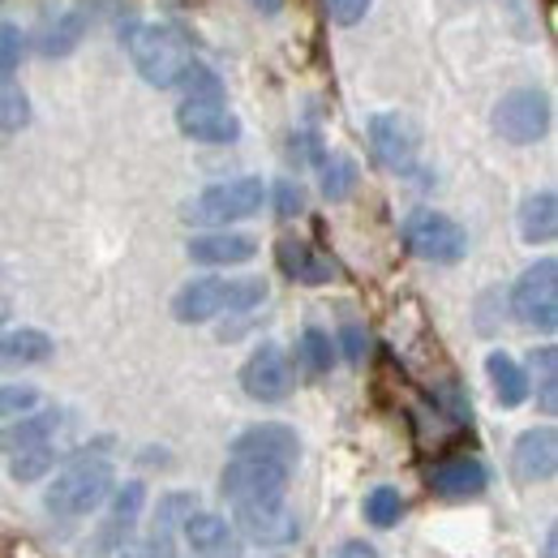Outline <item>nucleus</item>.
<instances>
[{"label": "nucleus", "instance_id": "f704fd0d", "mask_svg": "<svg viewBox=\"0 0 558 558\" xmlns=\"http://www.w3.org/2000/svg\"><path fill=\"white\" fill-rule=\"evenodd\" d=\"M336 558H378V555H374L369 542H344V546L336 550Z\"/></svg>", "mask_w": 558, "mask_h": 558}, {"label": "nucleus", "instance_id": "a878e982", "mask_svg": "<svg viewBox=\"0 0 558 558\" xmlns=\"http://www.w3.org/2000/svg\"><path fill=\"white\" fill-rule=\"evenodd\" d=\"M400 515H404V498L396 486H378L365 498V520L374 529H391V524H400Z\"/></svg>", "mask_w": 558, "mask_h": 558}, {"label": "nucleus", "instance_id": "ddd939ff", "mask_svg": "<svg viewBox=\"0 0 558 558\" xmlns=\"http://www.w3.org/2000/svg\"><path fill=\"white\" fill-rule=\"evenodd\" d=\"M232 456H245V460H276V464H296L301 460V438L292 425H279V421H263V425H250L232 438Z\"/></svg>", "mask_w": 558, "mask_h": 558}, {"label": "nucleus", "instance_id": "4468645a", "mask_svg": "<svg viewBox=\"0 0 558 558\" xmlns=\"http://www.w3.org/2000/svg\"><path fill=\"white\" fill-rule=\"evenodd\" d=\"M181 537L194 558H236V529L215 511H190L181 520Z\"/></svg>", "mask_w": 558, "mask_h": 558}, {"label": "nucleus", "instance_id": "2eb2a0df", "mask_svg": "<svg viewBox=\"0 0 558 558\" xmlns=\"http://www.w3.org/2000/svg\"><path fill=\"white\" fill-rule=\"evenodd\" d=\"M511 464H515V477L520 482H550L558 469V434L550 425L546 429H524L515 438Z\"/></svg>", "mask_w": 558, "mask_h": 558}, {"label": "nucleus", "instance_id": "f03ea898", "mask_svg": "<svg viewBox=\"0 0 558 558\" xmlns=\"http://www.w3.org/2000/svg\"><path fill=\"white\" fill-rule=\"evenodd\" d=\"M267 301V279H223L203 276L190 279L177 296H172V314L177 323H210L219 314H236V310H254Z\"/></svg>", "mask_w": 558, "mask_h": 558}, {"label": "nucleus", "instance_id": "bb28decb", "mask_svg": "<svg viewBox=\"0 0 558 558\" xmlns=\"http://www.w3.org/2000/svg\"><path fill=\"white\" fill-rule=\"evenodd\" d=\"M352 190H356V163H352L349 155L323 159V194L331 203H340V198H349Z\"/></svg>", "mask_w": 558, "mask_h": 558}, {"label": "nucleus", "instance_id": "c9c22d12", "mask_svg": "<svg viewBox=\"0 0 558 558\" xmlns=\"http://www.w3.org/2000/svg\"><path fill=\"white\" fill-rule=\"evenodd\" d=\"M117 558H146V555H142V546H134V550H121Z\"/></svg>", "mask_w": 558, "mask_h": 558}, {"label": "nucleus", "instance_id": "39448f33", "mask_svg": "<svg viewBox=\"0 0 558 558\" xmlns=\"http://www.w3.org/2000/svg\"><path fill=\"white\" fill-rule=\"evenodd\" d=\"M404 241H409V250L417 258L438 263V267H451V263H460L469 254L464 228L451 215H442V210H413L404 219Z\"/></svg>", "mask_w": 558, "mask_h": 558}, {"label": "nucleus", "instance_id": "7c9ffc66", "mask_svg": "<svg viewBox=\"0 0 558 558\" xmlns=\"http://www.w3.org/2000/svg\"><path fill=\"white\" fill-rule=\"evenodd\" d=\"M22 61V31L13 22H0V82L17 70Z\"/></svg>", "mask_w": 558, "mask_h": 558}, {"label": "nucleus", "instance_id": "f8f14e48", "mask_svg": "<svg viewBox=\"0 0 558 558\" xmlns=\"http://www.w3.org/2000/svg\"><path fill=\"white\" fill-rule=\"evenodd\" d=\"M241 387H245V396L258 400V404H279V400H288V391H292V365H288L283 349H279V344H263V349L254 352V356L241 365Z\"/></svg>", "mask_w": 558, "mask_h": 558}, {"label": "nucleus", "instance_id": "0eeeda50", "mask_svg": "<svg viewBox=\"0 0 558 558\" xmlns=\"http://www.w3.org/2000/svg\"><path fill=\"white\" fill-rule=\"evenodd\" d=\"M494 130H498V138L515 142V146L542 142L546 130H550V99H546V90L520 86V90L502 95L498 108H494Z\"/></svg>", "mask_w": 558, "mask_h": 558}, {"label": "nucleus", "instance_id": "9b49d317", "mask_svg": "<svg viewBox=\"0 0 558 558\" xmlns=\"http://www.w3.org/2000/svg\"><path fill=\"white\" fill-rule=\"evenodd\" d=\"M417 125L400 112H378L369 121V150L387 172H413L417 163Z\"/></svg>", "mask_w": 558, "mask_h": 558}, {"label": "nucleus", "instance_id": "9d476101", "mask_svg": "<svg viewBox=\"0 0 558 558\" xmlns=\"http://www.w3.org/2000/svg\"><path fill=\"white\" fill-rule=\"evenodd\" d=\"M288 464H276V460H245V456H232L223 477H219V489L223 498L232 502H250V498H267V494H283L288 489Z\"/></svg>", "mask_w": 558, "mask_h": 558}, {"label": "nucleus", "instance_id": "f257e3e1", "mask_svg": "<svg viewBox=\"0 0 558 558\" xmlns=\"http://www.w3.org/2000/svg\"><path fill=\"white\" fill-rule=\"evenodd\" d=\"M130 57H134V70L142 73V82L168 90V86H181V77L198 65L194 57V44L185 31L168 26V22H150L138 26L130 35Z\"/></svg>", "mask_w": 558, "mask_h": 558}, {"label": "nucleus", "instance_id": "cd10ccee", "mask_svg": "<svg viewBox=\"0 0 558 558\" xmlns=\"http://www.w3.org/2000/svg\"><path fill=\"white\" fill-rule=\"evenodd\" d=\"M26 121H31V99H26V90L4 77V82H0V134H17Z\"/></svg>", "mask_w": 558, "mask_h": 558}, {"label": "nucleus", "instance_id": "2f4dec72", "mask_svg": "<svg viewBox=\"0 0 558 558\" xmlns=\"http://www.w3.org/2000/svg\"><path fill=\"white\" fill-rule=\"evenodd\" d=\"M327 13H331V22H340V26H356V22L369 13V0H327Z\"/></svg>", "mask_w": 558, "mask_h": 558}, {"label": "nucleus", "instance_id": "6e6552de", "mask_svg": "<svg viewBox=\"0 0 558 558\" xmlns=\"http://www.w3.org/2000/svg\"><path fill=\"white\" fill-rule=\"evenodd\" d=\"M236 529L258 542V546H292L301 524H296V511L288 507L283 494H267V498H250V502H236Z\"/></svg>", "mask_w": 558, "mask_h": 558}, {"label": "nucleus", "instance_id": "b1692460", "mask_svg": "<svg viewBox=\"0 0 558 558\" xmlns=\"http://www.w3.org/2000/svg\"><path fill=\"white\" fill-rule=\"evenodd\" d=\"M486 374H489V387H494V396H498L502 409H520V404L529 400V374L520 369L515 356H507V352H489Z\"/></svg>", "mask_w": 558, "mask_h": 558}, {"label": "nucleus", "instance_id": "473e14b6", "mask_svg": "<svg viewBox=\"0 0 558 558\" xmlns=\"http://www.w3.org/2000/svg\"><path fill=\"white\" fill-rule=\"evenodd\" d=\"M276 207L283 219H292L296 210L305 207V194H301V185H292V181H279L276 185Z\"/></svg>", "mask_w": 558, "mask_h": 558}, {"label": "nucleus", "instance_id": "1a4fd4ad", "mask_svg": "<svg viewBox=\"0 0 558 558\" xmlns=\"http://www.w3.org/2000/svg\"><path fill=\"white\" fill-rule=\"evenodd\" d=\"M177 130L194 142H236L241 121L223 104V95H185L177 108Z\"/></svg>", "mask_w": 558, "mask_h": 558}, {"label": "nucleus", "instance_id": "6ab92c4d", "mask_svg": "<svg viewBox=\"0 0 558 558\" xmlns=\"http://www.w3.org/2000/svg\"><path fill=\"white\" fill-rule=\"evenodd\" d=\"M254 254H258V245L245 232H203L190 241V258L203 267H241Z\"/></svg>", "mask_w": 558, "mask_h": 558}, {"label": "nucleus", "instance_id": "7ed1b4c3", "mask_svg": "<svg viewBox=\"0 0 558 558\" xmlns=\"http://www.w3.org/2000/svg\"><path fill=\"white\" fill-rule=\"evenodd\" d=\"M267 203V185L258 177H236V181H219V185H207L198 198H190L181 215L185 223L194 228H228L236 219H250L258 215Z\"/></svg>", "mask_w": 558, "mask_h": 558}, {"label": "nucleus", "instance_id": "5701e85b", "mask_svg": "<svg viewBox=\"0 0 558 558\" xmlns=\"http://www.w3.org/2000/svg\"><path fill=\"white\" fill-rule=\"evenodd\" d=\"M520 236L529 245H546L558 236V198L555 190H542V194H529L520 203Z\"/></svg>", "mask_w": 558, "mask_h": 558}, {"label": "nucleus", "instance_id": "c85d7f7f", "mask_svg": "<svg viewBox=\"0 0 558 558\" xmlns=\"http://www.w3.org/2000/svg\"><path fill=\"white\" fill-rule=\"evenodd\" d=\"M39 409V391L31 383H0V421L26 417Z\"/></svg>", "mask_w": 558, "mask_h": 558}, {"label": "nucleus", "instance_id": "e433bc0d", "mask_svg": "<svg viewBox=\"0 0 558 558\" xmlns=\"http://www.w3.org/2000/svg\"><path fill=\"white\" fill-rule=\"evenodd\" d=\"M254 4H263L267 13H271V9H279V0H254Z\"/></svg>", "mask_w": 558, "mask_h": 558}, {"label": "nucleus", "instance_id": "aec40b11", "mask_svg": "<svg viewBox=\"0 0 558 558\" xmlns=\"http://www.w3.org/2000/svg\"><path fill=\"white\" fill-rule=\"evenodd\" d=\"M57 429H61L57 409H35L26 417H13L9 425H0V451L17 456V451H31V447H44V442L57 438Z\"/></svg>", "mask_w": 558, "mask_h": 558}, {"label": "nucleus", "instance_id": "20e7f679", "mask_svg": "<svg viewBox=\"0 0 558 558\" xmlns=\"http://www.w3.org/2000/svg\"><path fill=\"white\" fill-rule=\"evenodd\" d=\"M108 494H112V464L108 460H73L48 486L44 507L52 515H90Z\"/></svg>", "mask_w": 558, "mask_h": 558}, {"label": "nucleus", "instance_id": "c756f323", "mask_svg": "<svg viewBox=\"0 0 558 558\" xmlns=\"http://www.w3.org/2000/svg\"><path fill=\"white\" fill-rule=\"evenodd\" d=\"M301 361H305V369H310V374H327V369L336 365L331 336H327V331H318V327H310V331L301 336Z\"/></svg>", "mask_w": 558, "mask_h": 558}, {"label": "nucleus", "instance_id": "72a5a7b5", "mask_svg": "<svg viewBox=\"0 0 558 558\" xmlns=\"http://www.w3.org/2000/svg\"><path fill=\"white\" fill-rule=\"evenodd\" d=\"M344 356H349L352 365L365 361V336H361V327H344Z\"/></svg>", "mask_w": 558, "mask_h": 558}, {"label": "nucleus", "instance_id": "dca6fc26", "mask_svg": "<svg viewBox=\"0 0 558 558\" xmlns=\"http://www.w3.org/2000/svg\"><path fill=\"white\" fill-rule=\"evenodd\" d=\"M142 502H146V486H142V482H125V486L117 489L112 511H108V520H104V529H99V537H95V555L121 550V546L130 542V533H134V524H138V515H142Z\"/></svg>", "mask_w": 558, "mask_h": 558}, {"label": "nucleus", "instance_id": "393cba45", "mask_svg": "<svg viewBox=\"0 0 558 558\" xmlns=\"http://www.w3.org/2000/svg\"><path fill=\"white\" fill-rule=\"evenodd\" d=\"M57 469V447L52 442H44V447H31V451H17V456H9V477L17 482V486H26V482H39L44 473H52Z\"/></svg>", "mask_w": 558, "mask_h": 558}, {"label": "nucleus", "instance_id": "f3484780", "mask_svg": "<svg viewBox=\"0 0 558 558\" xmlns=\"http://www.w3.org/2000/svg\"><path fill=\"white\" fill-rule=\"evenodd\" d=\"M86 31H90V4H70V9L52 13V17L39 26L35 48H39L44 57H70L73 48L86 39Z\"/></svg>", "mask_w": 558, "mask_h": 558}, {"label": "nucleus", "instance_id": "423d86ee", "mask_svg": "<svg viewBox=\"0 0 558 558\" xmlns=\"http://www.w3.org/2000/svg\"><path fill=\"white\" fill-rule=\"evenodd\" d=\"M511 310L524 327L533 331H555L558 327V263L542 258L533 263L511 288Z\"/></svg>", "mask_w": 558, "mask_h": 558}, {"label": "nucleus", "instance_id": "412c9836", "mask_svg": "<svg viewBox=\"0 0 558 558\" xmlns=\"http://www.w3.org/2000/svg\"><path fill=\"white\" fill-rule=\"evenodd\" d=\"M279 267H283V276L301 279V283H327L336 276V263L327 254H318L314 245L292 241V236L279 241Z\"/></svg>", "mask_w": 558, "mask_h": 558}, {"label": "nucleus", "instance_id": "a211bd4d", "mask_svg": "<svg viewBox=\"0 0 558 558\" xmlns=\"http://www.w3.org/2000/svg\"><path fill=\"white\" fill-rule=\"evenodd\" d=\"M429 486L442 498H473L489 486V473L477 456H451L429 473Z\"/></svg>", "mask_w": 558, "mask_h": 558}, {"label": "nucleus", "instance_id": "4c0bfd02", "mask_svg": "<svg viewBox=\"0 0 558 558\" xmlns=\"http://www.w3.org/2000/svg\"><path fill=\"white\" fill-rule=\"evenodd\" d=\"M4 323H9V305L0 301V327H4Z\"/></svg>", "mask_w": 558, "mask_h": 558}, {"label": "nucleus", "instance_id": "4be33fe9", "mask_svg": "<svg viewBox=\"0 0 558 558\" xmlns=\"http://www.w3.org/2000/svg\"><path fill=\"white\" fill-rule=\"evenodd\" d=\"M52 356V336H44L39 327H22L0 336V374L4 369H22V365H44Z\"/></svg>", "mask_w": 558, "mask_h": 558}]
</instances>
